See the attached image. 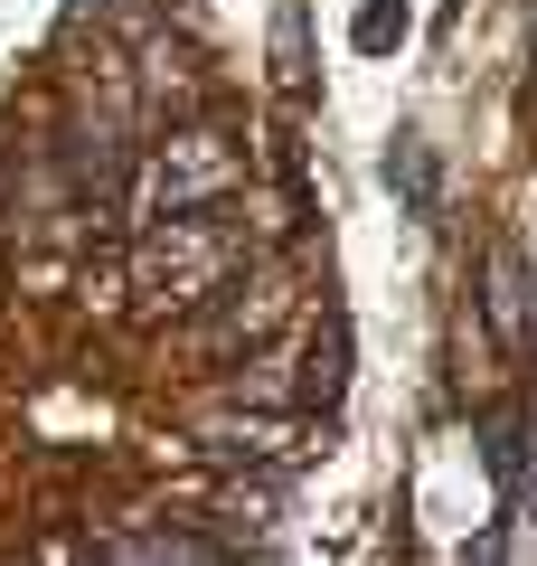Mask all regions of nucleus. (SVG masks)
<instances>
[{"instance_id": "1", "label": "nucleus", "mask_w": 537, "mask_h": 566, "mask_svg": "<svg viewBox=\"0 0 537 566\" xmlns=\"http://www.w3.org/2000/svg\"><path fill=\"white\" fill-rule=\"evenodd\" d=\"M227 264H236L227 227L208 218V208H179V218H160L151 237H141V293H151V303H208L227 283Z\"/></svg>"}, {"instance_id": "4", "label": "nucleus", "mask_w": 537, "mask_h": 566, "mask_svg": "<svg viewBox=\"0 0 537 566\" xmlns=\"http://www.w3.org/2000/svg\"><path fill=\"white\" fill-rule=\"evenodd\" d=\"M491 322L509 349H528V264H518V245H491Z\"/></svg>"}, {"instance_id": "6", "label": "nucleus", "mask_w": 537, "mask_h": 566, "mask_svg": "<svg viewBox=\"0 0 537 566\" xmlns=\"http://www.w3.org/2000/svg\"><path fill=\"white\" fill-rule=\"evenodd\" d=\"M358 48H368V57L406 48V0H368V10H358Z\"/></svg>"}, {"instance_id": "5", "label": "nucleus", "mask_w": 537, "mask_h": 566, "mask_svg": "<svg viewBox=\"0 0 537 566\" xmlns=\"http://www.w3.org/2000/svg\"><path fill=\"white\" fill-rule=\"evenodd\" d=\"M339 387H349V322H320V340H312V378H302V406H339Z\"/></svg>"}, {"instance_id": "3", "label": "nucleus", "mask_w": 537, "mask_h": 566, "mask_svg": "<svg viewBox=\"0 0 537 566\" xmlns=\"http://www.w3.org/2000/svg\"><path fill=\"white\" fill-rule=\"evenodd\" d=\"M387 189H397L415 218H434V189H443V170H434V142L424 133H397V151H387Z\"/></svg>"}, {"instance_id": "7", "label": "nucleus", "mask_w": 537, "mask_h": 566, "mask_svg": "<svg viewBox=\"0 0 537 566\" xmlns=\"http://www.w3.org/2000/svg\"><path fill=\"white\" fill-rule=\"evenodd\" d=\"M104 557H218L208 538H179V528H151V538H114Z\"/></svg>"}, {"instance_id": "2", "label": "nucleus", "mask_w": 537, "mask_h": 566, "mask_svg": "<svg viewBox=\"0 0 537 566\" xmlns=\"http://www.w3.org/2000/svg\"><path fill=\"white\" fill-rule=\"evenodd\" d=\"M236 180H245V161H236V142H227V133H179L170 151L151 161V218H179V208H218Z\"/></svg>"}]
</instances>
